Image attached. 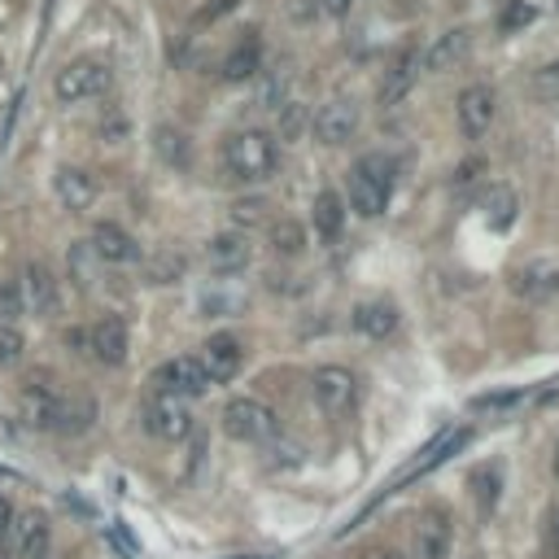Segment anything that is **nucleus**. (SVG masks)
<instances>
[{"label":"nucleus","mask_w":559,"mask_h":559,"mask_svg":"<svg viewBox=\"0 0 559 559\" xmlns=\"http://www.w3.org/2000/svg\"><path fill=\"white\" fill-rule=\"evenodd\" d=\"M10 529H14L18 559H45V550H49V520H45V511H27Z\"/></svg>","instance_id":"a211bd4d"},{"label":"nucleus","mask_w":559,"mask_h":559,"mask_svg":"<svg viewBox=\"0 0 559 559\" xmlns=\"http://www.w3.org/2000/svg\"><path fill=\"white\" fill-rule=\"evenodd\" d=\"M415 559H450V520L446 511H424L415 524Z\"/></svg>","instance_id":"2eb2a0df"},{"label":"nucleus","mask_w":559,"mask_h":559,"mask_svg":"<svg viewBox=\"0 0 559 559\" xmlns=\"http://www.w3.org/2000/svg\"><path fill=\"white\" fill-rule=\"evenodd\" d=\"M271 245H275V253L298 258V253L307 249V232H302L294 219H280V223H271Z\"/></svg>","instance_id":"c85d7f7f"},{"label":"nucleus","mask_w":559,"mask_h":559,"mask_svg":"<svg viewBox=\"0 0 559 559\" xmlns=\"http://www.w3.org/2000/svg\"><path fill=\"white\" fill-rule=\"evenodd\" d=\"M153 149L166 166H188V136L179 127H158L153 132Z\"/></svg>","instance_id":"cd10ccee"},{"label":"nucleus","mask_w":559,"mask_h":559,"mask_svg":"<svg viewBox=\"0 0 559 559\" xmlns=\"http://www.w3.org/2000/svg\"><path fill=\"white\" fill-rule=\"evenodd\" d=\"M550 555L559 559V507H555V515H550Z\"/></svg>","instance_id":"ea45409f"},{"label":"nucleus","mask_w":559,"mask_h":559,"mask_svg":"<svg viewBox=\"0 0 559 559\" xmlns=\"http://www.w3.org/2000/svg\"><path fill=\"white\" fill-rule=\"evenodd\" d=\"M515 402H524L520 389H511V394H481V398H472V411H507Z\"/></svg>","instance_id":"72a5a7b5"},{"label":"nucleus","mask_w":559,"mask_h":559,"mask_svg":"<svg viewBox=\"0 0 559 559\" xmlns=\"http://www.w3.org/2000/svg\"><path fill=\"white\" fill-rule=\"evenodd\" d=\"M145 428L162 442H184L192 433V415H188V402L184 398H171V394H153L145 402Z\"/></svg>","instance_id":"0eeeda50"},{"label":"nucleus","mask_w":559,"mask_h":559,"mask_svg":"<svg viewBox=\"0 0 559 559\" xmlns=\"http://www.w3.org/2000/svg\"><path fill=\"white\" fill-rule=\"evenodd\" d=\"M468 437H472L468 428H459V433H446L442 442H433V446L424 450V459H420V463H415L407 476H424V472H433V468H437V463H446L455 450H463V446H468Z\"/></svg>","instance_id":"bb28decb"},{"label":"nucleus","mask_w":559,"mask_h":559,"mask_svg":"<svg viewBox=\"0 0 559 559\" xmlns=\"http://www.w3.org/2000/svg\"><path fill=\"white\" fill-rule=\"evenodd\" d=\"M23 350H27V341L18 328H0V368L23 363Z\"/></svg>","instance_id":"2f4dec72"},{"label":"nucleus","mask_w":559,"mask_h":559,"mask_svg":"<svg viewBox=\"0 0 559 559\" xmlns=\"http://www.w3.org/2000/svg\"><path fill=\"white\" fill-rule=\"evenodd\" d=\"M258 66H262V45H258L253 32H245V40H236V49L223 58V79L227 84H245V79L258 75Z\"/></svg>","instance_id":"412c9836"},{"label":"nucleus","mask_w":559,"mask_h":559,"mask_svg":"<svg viewBox=\"0 0 559 559\" xmlns=\"http://www.w3.org/2000/svg\"><path fill=\"white\" fill-rule=\"evenodd\" d=\"M210 389V376L201 372V363L192 355L184 359H166L158 372H153V394H171V398H201Z\"/></svg>","instance_id":"423d86ee"},{"label":"nucleus","mask_w":559,"mask_h":559,"mask_svg":"<svg viewBox=\"0 0 559 559\" xmlns=\"http://www.w3.org/2000/svg\"><path fill=\"white\" fill-rule=\"evenodd\" d=\"M555 472H559V446H555Z\"/></svg>","instance_id":"79ce46f5"},{"label":"nucleus","mask_w":559,"mask_h":559,"mask_svg":"<svg viewBox=\"0 0 559 559\" xmlns=\"http://www.w3.org/2000/svg\"><path fill=\"white\" fill-rule=\"evenodd\" d=\"M266 210H271V206H266L262 197H245V201H236V206H232V223H236L240 232L262 227V223H266Z\"/></svg>","instance_id":"7c9ffc66"},{"label":"nucleus","mask_w":559,"mask_h":559,"mask_svg":"<svg viewBox=\"0 0 559 559\" xmlns=\"http://www.w3.org/2000/svg\"><path fill=\"white\" fill-rule=\"evenodd\" d=\"M311 394L328 415H346L355 407V398H359V381H355L350 368H320L311 376Z\"/></svg>","instance_id":"6e6552de"},{"label":"nucleus","mask_w":559,"mask_h":559,"mask_svg":"<svg viewBox=\"0 0 559 559\" xmlns=\"http://www.w3.org/2000/svg\"><path fill=\"white\" fill-rule=\"evenodd\" d=\"M355 328L381 341V337H389V333L398 328V311H394L389 302H363V307L355 311Z\"/></svg>","instance_id":"b1692460"},{"label":"nucleus","mask_w":559,"mask_h":559,"mask_svg":"<svg viewBox=\"0 0 559 559\" xmlns=\"http://www.w3.org/2000/svg\"><path fill=\"white\" fill-rule=\"evenodd\" d=\"M311 219H315V232L333 240V236L341 232V223H346V201H341L333 188H324V192L315 197V206H311Z\"/></svg>","instance_id":"393cba45"},{"label":"nucleus","mask_w":559,"mask_h":559,"mask_svg":"<svg viewBox=\"0 0 559 559\" xmlns=\"http://www.w3.org/2000/svg\"><path fill=\"white\" fill-rule=\"evenodd\" d=\"M240 359H245V350H240V341H236V337H227V333L210 337V341L201 346V355H197V363H201V372L210 376V385L232 381V376L240 372Z\"/></svg>","instance_id":"f8f14e48"},{"label":"nucleus","mask_w":559,"mask_h":559,"mask_svg":"<svg viewBox=\"0 0 559 559\" xmlns=\"http://www.w3.org/2000/svg\"><path fill=\"white\" fill-rule=\"evenodd\" d=\"M280 110H285V123H280V132H285V136H298V132H302V105H298V101H285Z\"/></svg>","instance_id":"c9c22d12"},{"label":"nucleus","mask_w":559,"mask_h":559,"mask_svg":"<svg viewBox=\"0 0 559 559\" xmlns=\"http://www.w3.org/2000/svg\"><path fill=\"white\" fill-rule=\"evenodd\" d=\"M533 92H537L542 101H559V62H550V66H542V71L533 75Z\"/></svg>","instance_id":"473e14b6"},{"label":"nucleus","mask_w":559,"mask_h":559,"mask_svg":"<svg viewBox=\"0 0 559 559\" xmlns=\"http://www.w3.org/2000/svg\"><path fill=\"white\" fill-rule=\"evenodd\" d=\"M511 289L524 294V298H550L559 294V262H529L515 271L511 280Z\"/></svg>","instance_id":"aec40b11"},{"label":"nucleus","mask_w":559,"mask_h":559,"mask_svg":"<svg viewBox=\"0 0 559 559\" xmlns=\"http://www.w3.org/2000/svg\"><path fill=\"white\" fill-rule=\"evenodd\" d=\"M275 428H280V420L262 398H232L223 407V433L232 442H266V437H275Z\"/></svg>","instance_id":"20e7f679"},{"label":"nucleus","mask_w":559,"mask_h":559,"mask_svg":"<svg viewBox=\"0 0 559 559\" xmlns=\"http://www.w3.org/2000/svg\"><path fill=\"white\" fill-rule=\"evenodd\" d=\"M223 166L232 179H245V184H262L275 175L280 166V149L266 132H236L223 140Z\"/></svg>","instance_id":"f257e3e1"},{"label":"nucleus","mask_w":559,"mask_h":559,"mask_svg":"<svg viewBox=\"0 0 559 559\" xmlns=\"http://www.w3.org/2000/svg\"><path fill=\"white\" fill-rule=\"evenodd\" d=\"M389 192H394V162L385 153H368L350 171V210L363 219H376L389 206Z\"/></svg>","instance_id":"f03ea898"},{"label":"nucleus","mask_w":559,"mask_h":559,"mask_svg":"<svg viewBox=\"0 0 559 559\" xmlns=\"http://www.w3.org/2000/svg\"><path fill=\"white\" fill-rule=\"evenodd\" d=\"M372 559H398V555H372Z\"/></svg>","instance_id":"37998d69"},{"label":"nucleus","mask_w":559,"mask_h":559,"mask_svg":"<svg viewBox=\"0 0 559 559\" xmlns=\"http://www.w3.org/2000/svg\"><path fill=\"white\" fill-rule=\"evenodd\" d=\"M524 23H533V10H529V5H511V14L502 18V32H515V27H524Z\"/></svg>","instance_id":"e433bc0d"},{"label":"nucleus","mask_w":559,"mask_h":559,"mask_svg":"<svg viewBox=\"0 0 559 559\" xmlns=\"http://www.w3.org/2000/svg\"><path fill=\"white\" fill-rule=\"evenodd\" d=\"M350 5H355V0H320V10H324V14H333V18H346V14H350Z\"/></svg>","instance_id":"4c0bfd02"},{"label":"nucleus","mask_w":559,"mask_h":559,"mask_svg":"<svg viewBox=\"0 0 559 559\" xmlns=\"http://www.w3.org/2000/svg\"><path fill=\"white\" fill-rule=\"evenodd\" d=\"M179 271V258H162V262H153V280H162L166 285V275H175Z\"/></svg>","instance_id":"58836bf2"},{"label":"nucleus","mask_w":559,"mask_h":559,"mask_svg":"<svg viewBox=\"0 0 559 559\" xmlns=\"http://www.w3.org/2000/svg\"><path fill=\"white\" fill-rule=\"evenodd\" d=\"M23 298H27V311H36V315H49L58 307V280H53V271L45 262H27V271H23Z\"/></svg>","instance_id":"f3484780"},{"label":"nucleus","mask_w":559,"mask_h":559,"mask_svg":"<svg viewBox=\"0 0 559 559\" xmlns=\"http://www.w3.org/2000/svg\"><path fill=\"white\" fill-rule=\"evenodd\" d=\"M236 5H240V0H210V5H201V10L192 14V23H197V27H210V23H219L223 14H232Z\"/></svg>","instance_id":"f704fd0d"},{"label":"nucleus","mask_w":559,"mask_h":559,"mask_svg":"<svg viewBox=\"0 0 559 559\" xmlns=\"http://www.w3.org/2000/svg\"><path fill=\"white\" fill-rule=\"evenodd\" d=\"M468 32H446V36H437L433 40V49L424 53V66L433 71V75H442V71H455L463 58H468Z\"/></svg>","instance_id":"4be33fe9"},{"label":"nucleus","mask_w":559,"mask_h":559,"mask_svg":"<svg viewBox=\"0 0 559 559\" xmlns=\"http://www.w3.org/2000/svg\"><path fill=\"white\" fill-rule=\"evenodd\" d=\"M58 197H62L66 210L84 214V210H92V201H97V179H92L88 171H79V166H62V171H58Z\"/></svg>","instance_id":"6ab92c4d"},{"label":"nucleus","mask_w":559,"mask_h":559,"mask_svg":"<svg viewBox=\"0 0 559 559\" xmlns=\"http://www.w3.org/2000/svg\"><path fill=\"white\" fill-rule=\"evenodd\" d=\"M415 79H420V53L415 49H407V53H398L394 58V66L385 71V79H381V105H398L411 88H415Z\"/></svg>","instance_id":"dca6fc26"},{"label":"nucleus","mask_w":559,"mask_h":559,"mask_svg":"<svg viewBox=\"0 0 559 559\" xmlns=\"http://www.w3.org/2000/svg\"><path fill=\"white\" fill-rule=\"evenodd\" d=\"M481 210H485V223L502 232V227H511V223H515L520 197H515V188H507V184H489V192L481 197Z\"/></svg>","instance_id":"5701e85b"},{"label":"nucleus","mask_w":559,"mask_h":559,"mask_svg":"<svg viewBox=\"0 0 559 559\" xmlns=\"http://www.w3.org/2000/svg\"><path fill=\"white\" fill-rule=\"evenodd\" d=\"M455 114H459V132H463L468 140L485 136V132H489V123H494V92H489L485 84L463 88V92H459V101H455Z\"/></svg>","instance_id":"9d476101"},{"label":"nucleus","mask_w":559,"mask_h":559,"mask_svg":"<svg viewBox=\"0 0 559 559\" xmlns=\"http://www.w3.org/2000/svg\"><path fill=\"white\" fill-rule=\"evenodd\" d=\"M92 420H97V402H92V394H66L58 433H84V428H92Z\"/></svg>","instance_id":"a878e982"},{"label":"nucleus","mask_w":559,"mask_h":559,"mask_svg":"<svg viewBox=\"0 0 559 559\" xmlns=\"http://www.w3.org/2000/svg\"><path fill=\"white\" fill-rule=\"evenodd\" d=\"M23 315H27L23 285H0V328H18Z\"/></svg>","instance_id":"c756f323"},{"label":"nucleus","mask_w":559,"mask_h":559,"mask_svg":"<svg viewBox=\"0 0 559 559\" xmlns=\"http://www.w3.org/2000/svg\"><path fill=\"white\" fill-rule=\"evenodd\" d=\"M88 346H92L97 363H105V368H119V363L127 359V324H123L119 315H105V320H97V324H92V337H88Z\"/></svg>","instance_id":"4468645a"},{"label":"nucleus","mask_w":559,"mask_h":559,"mask_svg":"<svg viewBox=\"0 0 559 559\" xmlns=\"http://www.w3.org/2000/svg\"><path fill=\"white\" fill-rule=\"evenodd\" d=\"M249 258H253L249 232H219V236H210V245H206V262H210V271H219V275L245 271Z\"/></svg>","instance_id":"9b49d317"},{"label":"nucleus","mask_w":559,"mask_h":559,"mask_svg":"<svg viewBox=\"0 0 559 559\" xmlns=\"http://www.w3.org/2000/svg\"><path fill=\"white\" fill-rule=\"evenodd\" d=\"M110 88H114V71H110L105 62H97V58H79V62H71V66H62L58 79H53V97L66 101V105L105 97Z\"/></svg>","instance_id":"7ed1b4c3"},{"label":"nucleus","mask_w":559,"mask_h":559,"mask_svg":"<svg viewBox=\"0 0 559 559\" xmlns=\"http://www.w3.org/2000/svg\"><path fill=\"white\" fill-rule=\"evenodd\" d=\"M62 402H66V394H62L58 385L36 381V385H27V389L18 394V415H23L27 428L58 433V424H62Z\"/></svg>","instance_id":"39448f33"},{"label":"nucleus","mask_w":559,"mask_h":559,"mask_svg":"<svg viewBox=\"0 0 559 559\" xmlns=\"http://www.w3.org/2000/svg\"><path fill=\"white\" fill-rule=\"evenodd\" d=\"M311 132H315V140H324V145H346V140L359 132V105L346 101V97L324 101V105L315 110V119H311Z\"/></svg>","instance_id":"1a4fd4ad"},{"label":"nucleus","mask_w":559,"mask_h":559,"mask_svg":"<svg viewBox=\"0 0 559 559\" xmlns=\"http://www.w3.org/2000/svg\"><path fill=\"white\" fill-rule=\"evenodd\" d=\"M10 524H14V511H10L5 498H0V533H10Z\"/></svg>","instance_id":"a19ab883"},{"label":"nucleus","mask_w":559,"mask_h":559,"mask_svg":"<svg viewBox=\"0 0 559 559\" xmlns=\"http://www.w3.org/2000/svg\"><path fill=\"white\" fill-rule=\"evenodd\" d=\"M88 249H92L101 262H110V266H127V262H136V258H140L136 236H132V232H123L119 223H97V227H92Z\"/></svg>","instance_id":"ddd939ff"}]
</instances>
